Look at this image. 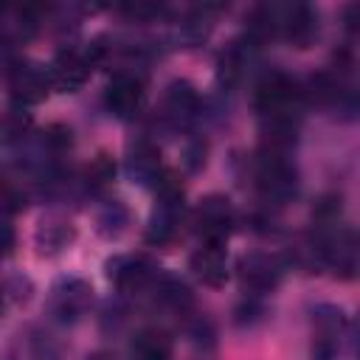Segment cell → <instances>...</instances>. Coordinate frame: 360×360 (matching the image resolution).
<instances>
[{
  "label": "cell",
  "instance_id": "cell-1",
  "mask_svg": "<svg viewBox=\"0 0 360 360\" xmlns=\"http://www.w3.org/2000/svg\"><path fill=\"white\" fill-rule=\"evenodd\" d=\"M256 188L259 194L267 200V202H287L295 188H298V174H295V166L287 160L284 152L278 149H262L259 160H256Z\"/></svg>",
  "mask_w": 360,
  "mask_h": 360
},
{
  "label": "cell",
  "instance_id": "cell-2",
  "mask_svg": "<svg viewBox=\"0 0 360 360\" xmlns=\"http://www.w3.org/2000/svg\"><path fill=\"white\" fill-rule=\"evenodd\" d=\"M194 231L202 242H225L233 228V205L222 194H211L194 208Z\"/></svg>",
  "mask_w": 360,
  "mask_h": 360
},
{
  "label": "cell",
  "instance_id": "cell-3",
  "mask_svg": "<svg viewBox=\"0 0 360 360\" xmlns=\"http://www.w3.org/2000/svg\"><path fill=\"white\" fill-rule=\"evenodd\" d=\"M8 90L17 104H39L51 90L48 68L37 62H17L8 70Z\"/></svg>",
  "mask_w": 360,
  "mask_h": 360
},
{
  "label": "cell",
  "instance_id": "cell-4",
  "mask_svg": "<svg viewBox=\"0 0 360 360\" xmlns=\"http://www.w3.org/2000/svg\"><path fill=\"white\" fill-rule=\"evenodd\" d=\"M90 68H93V59L90 56H84L79 51H62L48 65V82L59 93H73V90H79L87 82Z\"/></svg>",
  "mask_w": 360,
  "mask_h": 360
},
{
  "label": "cell",
  "instance_id": "cell-5",
  "mask_svg": "<svg viewBox=\"0 0 360 360\" xmlns=\"http://www.w3.org/2000/svg\"><path fill=\"white\" fill-rule=\"evenodd\" d=\"M104 104L118 118H132L143 104V82L135 73H115L107 84Z\"/></svg>",
  "mask_w": 360,
  "mask_h": 360
},
{
  "label": "cell",
  "instance_id": "cell-6",
  "mask_svg": "<svg viewBox=\"0 0 360 360\" xmlns=\"http://www.w3.org/2000/svg\"><path fill=\"white\" fill-rule=\"evenodd\" d=\"M276 28L295 48H307L315 39V34H318V14L309 6H304V3L284 6L281 11L276 8Z\"/></svg>",
  "mask_w": 360,
  "mask_h": 360
},
{
  "label": "cell",
  "instance_id": "cell-7",
  "mask_svg": "<svg viewBox=\"0 0 360 360\" xmlns=\"http://www.w3.org/2000/svg\"><path fill=\"white\" fill-rule=\"evenodd\" d=\"M281 273H284V264L270 253H250L239 262L242 284L256 292H270L281 281Z\"/></svg>",
  "mask_w": 360,
  "mask_h": 360
},
{
  "label": "cell",
  "instance_id": "cell-8",
  "mask_svg": "<svg viewBox=\"0 0 360 360\" xmlns=\"http://www.w3.org/2000/svg\"><path fill=\"white\" fill-rule=\"evenodd\" d=\"M191 270L194 276L208 287H222L228 281V253L225 242H202L191 253Z\"/></svg>",
  "mask_w": 360,
  "mask_h": 360
},
{
  "label": "cell",
  "instance_id": "cell-9",
  "mask_svg": "<svg viewBox=\"0 0 360 360\" xmlns=\"http://www.w3.org/2000/svg\"><path fill=\"white\" fill-rule=\"evenodd\" d=\"M107 270H110V281L124 292L141 290L155 278V264L146 256H121L110 262Z\"/></svg>",
  "mask_w": 360,
  "mask_h": 360
},
{
  "label": "cell",
  "instance_id": "cell-10",
  "mask_svg": "<svg viewBox=\"0 0 360 360\" xmlns=\"http://www.w3.org/2000/svg\"><path fill=\"white\" fill-rule=\"evenodd\" d=\"M127 172L141 186L158 183L160 180V149L152 141H138L127 155Z\"/></svg>",
  "mask_w": 360,
  "mask_h": 360
},
{
  "label": "cell",
  "instance_id": "cell-11",
  "mask_svg": "<svg viewBox=\"0 0 360 360\" xmlns=\"http://www.w3.org/2000/svg\"><path fill=\"white\" fill-rule=\"evenodd\" d=\"M129 360H172V338L163 329H141L129 343Z\"/></svg>",
  "mask_w": 360,
  "mask_h": 360
},
{
  "label": "cell",
  "instance_id": "cell-12",
  "mask_svg": "<svg viewBox=\"0 0 360 360\" xmlns=\"http://www.w3.org/2000/svg\"><path fill=\"white\" fill-rule=\"evenodd\" d=\"M90 304V287L82 281H65L53 290V312L59 318H79Z\"/></svg>",
  "mask_w": 360,
  "mask_h": 360
},
{
  "label": "cell",
  "instance_id": "cell-13",
  "mask_svg": "<svg viewBox=\"0 0 360 360\" xmlns=\"http://www.w3.org/2000/svg\"><path fill=\"white\" fill-rule=\"evenodd\" d=\"M163 107H166V115H169V118H174V121H188V118H194V112L200 110V96H197V90H194L188 82H174V84H169V90H166Z\"/></svg>",
  "mask_w": 360,
  "mask_h": 360
},
{
  "label": "cell",
  "instance_id": "cell-14",
  "mask_svg": "<svg viewBox=\"0 0 360 360\" xmlns=\"http://www.w3.org/2000/svg\"><path fill=\"white\" fill-rule=\"evenodd\" d=\"M250 45H253V42H231V45L222 51V56H219V79H222L225 84H233V82L242 79L245 65H248V59H250Z\"/></svg>",
  "mask_w": 360,
  "mask_h": 360
},
{
  "label": "cell",
  "instance_id": "cell-15",
  "mask_svg": "<svg viewBox=\"0 0 360 360\" xmlns=\"http://www.w3.org/2000/svg\"><path fill=\"white\" fill-rule=\"evenodd\" d=\"M112 172H115L112 160H110L107 155H98L96 160H90V166H87V172H84V177H87V186H93V188L104 186L107 180H112Z\"/></svg>",
  "mask_w": 360,
  "mask_h": 360
},
{
  "label": "cell",
  "instance_id": "cell-16",
  "mask_svg": "<svg viewBox=\"0 0 360 360\" xmlns=\"http://www.w3.org/2000/svg\"><path fill=\"white\" fill-rule=\"evenodd\" d=\"M87 360H115L112 354H107V352H96V354H90Z\"/></svg>",
  "mask_w": 360,
  "mask_h": 360
}]
</instances>
